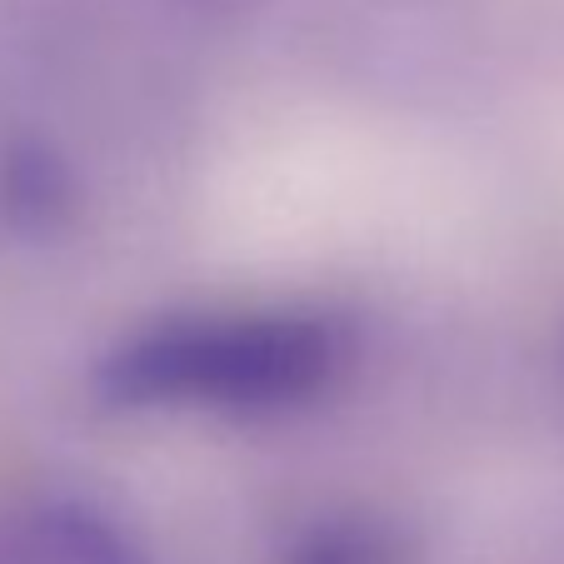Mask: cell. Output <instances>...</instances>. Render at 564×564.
I'll return each mask as SVG.
<instances>
[{
  "mask_svg": "<svg viewBox=\"0 0 564 564\" xmlns=\"http://www.w3.org/2000/svg\"><path fill=\"white\" fill-rule=\"evenodd\" d=\"M355 335L315 305H200L126 330L96 365L120 415L285 420L340 390Z\"/></svg>",
  "mask_w": 564,
  "mask_h": 564,
  "instance_id": "6da1fadb",
  "label": "cell"
},
{
  "mask_svg": "<svg viewBox=\"0 0 564 564\" xmlns=\"http://www.w3.org/2000/svg\"><path fill=\"white\" fill-rule=\"evenodd\" d=\"M0 564H150V550L106 505L41 495L0 514Z\"/></svg>",
  "mask_w": 564,
  "mask_h": 564,
  "instance_id": "7a4b0ae2",
  "label": "cell"
},
{
  "mask_svg": "<svg viewBox=\"0 0 564 564\" xmlns=\"http://www.w3.org/2000/svg\"><path fill=\"white\" fill-rule=\"evenodd\" d=\"M270 564H420L415 534L375 505H330L300 520Z\"/></svg>",
  "mask_w": 564,
  "mask_h": 564,
  "instance_id": "3957f363",
  "label": "cell"
},
{
  "mask_svg": "<svg viewBox=\"0 0 564 564\" xmlns=\"http://www.w3.org/2000/svg\"><path fill=\"white\" fill-rule=\"evenodd\" d=\"M195 6H210V11H225V6H240V0H195Z\"/></svg>",
  "mask_w": 564,
  "mask_h": 564,
  "instance_id": "277c9868",
  "label": "cell"
}]
</instances>
